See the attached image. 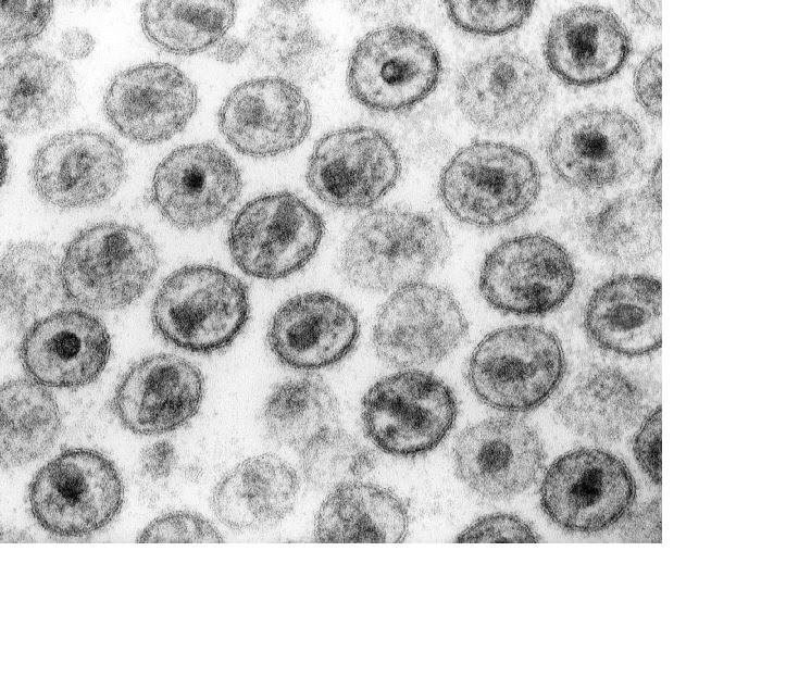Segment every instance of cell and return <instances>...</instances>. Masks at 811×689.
<instances>
[{"instance_id": "obj_1", "label": "cell", "mask_w": 811, "mask_h": 689, "mask_svg": "<svg viewBox=\"0 0 811 689\" xmlns=\"http://www.w3.org/2000/svg\"><path fill=\"white\" fill-rule=\"evenodd\" d=\"M450 253L442 222L432 214L380 208L363 215L342 246L340 271L352 286L397 290L420 283Z\"/></svg>"}, {"instance_id": "obj_2", "label": "cell", "mask_w": 811, "mask_h": 689, "mask_svg": "<svg viewBox=\"0 0 811 689\" xmlns=\"http://www.w3.org/2000/svg\"><path fill=\"white\" fill-rule=\"evenodd\" d=\"M250 314L237 276L213 265H187L161 284L151 306L155 331L169 343L210 354L233 343Z\"/></svg>"}, {"instance_id": "obj_3", "label": "cell", "mask_w": 811, "mask_h": 689, "mask_svg": "<svg viewBox=\"0 0 811 689\" xmlns=\"http://www.w3.org/2000/svg\"><path fill=\"white\" fill-rule=\"evenodd\" d=\"M438 190L447 210L477 227L509 224L526 213L540 190V173L524 150L475 141L459 150L441 172Z\"/></svg>"}, {"instance_id": "obj_4", "label": "cell", "mask_w": 811, "mask_h": 689, "mask_svg": "<svg viewBox=\"0 0 811 689\" xmlns=\"http://www.w3.org/2000/svg\"><path fill=\"white\" fill-rule=\"evenodd\" d=\"M159 262L158 249L142 229L115 222L89 226L64 250L65 296L88 310L125 308L146 291Z\"/></svg>"}, {"instance_id": "obj_5", "label": "cell", "mask_w": 811, "mask_h": 689, "mask_svg": "<svg viewBox=\"0 0 811 689\" xmlns=\"http://www.w3.org/2000/svg\"><path fill=\"white\" fill-rule=\"evenodd\" d=\"M565 372L558 337L535 325L488 334L470 356L466 378L488 406L511 413L537 409L556 391Z\"/></svg>"}, {"instance_id": "obj_6", "label": "cell", "mask_w": 811, "mask_h": 689, "mask_svg": "<svg viewBox=\"0 0 811 689\" xmlns=\"http://www.w3.org/2000/svg\"><path fill=\"white\" fill-rule=\"evenodd\" d=\"M123 501L117 468L91 449L63 450L35 474L28 488L33 517L59 537H83L102 529Z\"/></svg>"}, {"instance_id": "obj_7", "label": "cell", "mask_w": 811, "mask_h": 689, "mask_svg": "<svg viewBox=\"0 0 811 689\" xmlns=\"http://www.w3.org/2000/svg\"><path fill=\"white\" fill-rule=\"evenodd\" d=\"M439 52L423 32L406 25L376 28L355 45L348 64L351 96L369 110H409L437 86Z\"/></svg>"}, {"instance_id": "obj_8", "label": "cell", "mask_w": 811, "mask_h": 689, "mask_svg": "<svg viewBox=\"0 0 811 689\" xmlns=\"http://www.w3.org/2000/svg\"><path fill=\"white\" fill-rule=\"evenodd\" d=\"M458 414L453 391L433 374L410 369L384 377L362 399V424L370 440L396 456L435 449Z\"/></svg>"}, {"instance_id": "obj_9", "label": "cell", "mask_w": 811, "mask_h": 689, "mask_svg": "<svg viewBox=\"0 0 811 689\" xmlns=\"http://www.w3.org/2000/svg\"><path fill=\"white\" fill-rule=\"evenodd\" d=\"M322 216L292 192L263 195L233 218L227 243L235 264L247 275L275 280L304 267L324 235Z\"/></svg>"}, {"instance_id": "obj_10", "label": "cell", "mask_w": 811, "mask_h": 689, "mask_svg": "<svg viewBox=\"0 0 811 689\" xmlns=\"http://www.w3.org/2000/svg\"><path fill=\"white\" fill-rule=\"evenodd\" d=\"M539 493L541 509L552 523L569 531L592 534L628 513L636 499V483L616 455L579 448L549 466Z\"/></svg>"}, {"instance_id": "obj_11", "label": "cell", "mask_w": 811, "mask_h": 689, "mask_svg": "<svg viewBox=\"0 0 811 689\" xmlns=\"http://www.w3.org/2000/svg\"><path fill=\"white\" fill-rule=\"evenodd\" d=\"M645 140L638 123L615 109H587L566 116L552 131L547 158L571 187L599 190L622 183L639 167Z\"/></svg>"}, {"instance_id": "obj_12", "label": "cell", "mask_w": 811, "mask_h": 689, "mask_svg": "<svg viewBox=\"0 0 811 689\" xmlns=\"http://www.w3.org/2000/svg\"><path fill=\"white\" fill-rule=\"evenodd\" d=\"M575 281L573 261L558 241L526 234L503 240L487 254L479 291L499 311L542 315L567 299Z\"/></svg>"}, {"instance_id": "obj_13", "label": "cell", "mask_w": 811, "mask_h": 689, "mask_svg": "<svg viewBox=\"0 0 811 689\" xmlns=\"http://www.w3.org/2000/svg\"><path fill=\"white\" fill-rule=\"evenodd\" d=\"M466 333V318L452 293L420 281L395 290L385 301L372 339L380 360L409 368L438 363Z\"/></svg>"}, {"instance_id": "obj_14", "label": "cell", "mask_w": 811, "mask_h": 689, "mask_svg": "<svg viewBox=\"0 0 811 689\" xmlns=\"http://www.w3.org/2000/svg\"><path fill=\"white\" fill-rule=\"evenodd\" d=\"M399 154L382 131L367 126L337 129L315 145L307 170L311 191L324 203L362 210L380 200L397 183Z\"/></svg>"}, {"instance_id": "obj_15", "label": "cell", "mask_w": 811, "mask_h": 689, "mask_svg": "<svg viewBox=\"0 0 811 689\" xmlns=\"http://www.w3.org/2000/svg\"><path fill=\"white\" fill-rule=\"evenodd\" d=\"M242 187L232 156L211 142L176 148L157 166L150 199L162 217L179 229H200L222 218Z\"/></svg>"}, {"instance_id": "obj_16", "label": "cell", "mask_w": 811, "mask_h": 689, "mask_svg": "<svg viewBox=\"0 0 811 689\" xmlns=\"http://www.w3.org/2000/svg\"><path fill=\"white\" fill-rule=\"evenodd\" d=\"M126 176L121 147L107 135L78 129L47 140L30 170L41 200L59 209H79L110 199Z\"/></svg>"}, {"instance_id": "obj_17", "label": "cell", "mask_w": 811, "mask_h": 689, "mask_svg": "<svg viewBox=\"0 0 811 689\" xmlns=\"http://www.w3.org/2000/svg\"><path fill=\"white\" fill-rule=\"evenodd\" d=\"M198 93L176 66L148 62L116 74L107 88L103 111L125 138L153 145L180 133L194 115Z\"/></svg>"}, {"instance_id": "obj_18", "label": "cell", "mask_w": 811, "mask_h": 689, "mask_svg": "<svg viewBox=\"0 0 811 689\" xmlns=\"http://www.w3.org/2000/svg\"><path fill=\"white\" fill-rule=\"evenodd\" d=\"M458 477L487 499L512 498L537 479L545 462L536 430L516 417H491L463 429L453 447Z\"/></svg>"}, {"instance_id": "obj_19", "label": "cell", "mask_w": 811, "mask_h": 689, "mask_svg": "<svg viewBox=\"0 0 811 689\" xmlns=\"http://www.w3.org/2000/svg\"><path fill=\"white\" fill-rule=\"evenodd\" d=\"M310 103L301 89L282 77L236 86L219 111L222 135L239 153L274 156L300 145L311 127Z\"/></svg>"}, {"instance_id": "obj_20", "label": "cell", "mask_w": 811, "mask_h": 689, "mask_svg": "<svg viewBox=\"0 0 811 689\" xmlns=\"http://www.w3.org/2000/svg\"><path fill=\"white\" fill-rule=\"evenodd\" d=\"M111 353L110 335L96 315L63 309L36 320L24 334L21 363L36 383L74 389L95 381Z\"/></svg>"}, {"instance_id": "obj_21", "label": "cell", "mask_w": 811, "mask_h": 689, "mask_svg": "<svg viewBox=\"0 0 811 689\" xmlns=\"http://www.w3.org/2000/svg\"><path fill=\"white\" fill-rule=\"evenodd\" d=\"M203 391V376L196 365L174 354H153L135 363L122 377L112 410L130 431L160 435L191 419Z\"/></svg>"}, {"instance_id": "obj_22", "label": "cell", "mask_w": 811, "mask_h": 689, "mask_svg": "<svg viewBox=\"0 0 811 689\" xmlns=\"http://www.w3.org/2000/svg\"><path fill=\"white\" fill-rule=\"evenodd\" d=\"M548 97V80L529 58L501 51L482 58L461 73L456 99L473 124L513 131L531 123Z\"/></svg>"}, {"instance_id": "obj_23", "label": "cell", "mask_w": 811, "mask_h": 689, "mask_svg": "<svg viewBox=\"0 0 811 689\" xmlns=\"http://www.w3.org/2000/svg\"><path fill=\"white\" fill-rule=\"evenodd\" d=\"M359 321L345 302L325 292L287 300L273 315L267 344L285 366L315 371L337 364L354 348Z\"/></svg>"}, {"instance_id": "obj_24", "label": "cell", "mask_w": 811, "mask_h": 689, "mask_svg": "<svg viewBox=\"0 0 811 689\" xmlns=\"http://www.w3.org/2000/svg\"><path fill=\"white\" fill-rule=\"evenodd\" d=\"M632 51L619 17L600 7H577L558 15L548 29L544 54L551 72L567 85L589 87L616 75Z\"/></svg>"}, {"instance_id": "obj_25", "label": "cell", "mask_w": 811, "mask_h": 689, "mask_svg": "<svg viewBox=\"0 0 811 689\" xmlns=\"http://www.w3.org/2000/svg\"><path fill=\"white\" fill-rule=\"evenodd\" d=\"M588 337L599 348L640 356L661 346V283L651 276H614L591 293L584 313Z\"/></svg>"}, {"instance_id": "obj_26", "label": "cell", "mask_w": 811, "mask_h": 689, "mask_svg": "<svg viewBox=\"0 0 811 689\" xmlns=\"http://www.w3.org/2000/svg\"><path fill=\"white\" fill-rule=\"evenodd\" d=\"M1 127L17 135L36 133L68 115L76 87L68 67L45 53L25 51L1 66Z\"/></svg>"}, {"instance_id": "obj_27", "label": "cell", "mask_w": 811, "mask_h": 689, "mask_svg": "<svg viewBox=\"0 0 811 689\" xmlns=\"http://www.w3.org/2000/svg\"><path fill=\"white\" fill-rule=\"evenodd\" d=\"M300 489L296 471L275 454L249 458L216 484L211 506L221 523L235 530L275 525L294 508Z\"/></svg>"}, {"instance_id": "obj_28", "label": "cell", "mask_w": 811, "mask_h": 689, "mask_svg": "<svg viewBox=\"0 0 811 689\" xmlns=\"http://www.w3.org/2000/svg\"><path fill=\"white\" fill-rule=\"evenodd\" d=\"M247 43L260 64L290 82L320 77L332 60L328 43L300 1L263 4L252 18Z\"/></svg>"}, {"instance_id": "obj_29", "label": "cell", "mask_w": 811, "mask_h": 689, "mask_svg": "<svg viewBox=\"0 0 811 689\" xmlns=\"http://www.w3.org/2000/svg\"><path fill=\"white\" fill-rule=\"evenodd\" d=\"M409 514L388 489L360 481L344 485L322 503L314 537L323 543H398L407 536Z\"/></svg>"}, {"instance_id": "obj_30", "label": "cell", "mask_w": 811, "mask_h": 689, "mask_svg": "<svg viewBox=\"0 0 811 689\" xmlns=\"http://www.w3.org/2000/svg\"><path fill=\"white\" fill-rule=\"evenodd\" d=\"M644 405L638 386L623 372L599 367L582 376L557 405L560 421L585 438L620 439L638 421Z\"/></svg>"}, {"instance_id": "obj_31", "label": "cell", "mask_w": 811, "mask_h": 689, "mask_svg": "<svg viewBox=\"0 0 811 689\" xmlns=\"http://www.w3.org/2000/svg\"><path fill=\"white\" fill-rule=\"evenodd\" d=\"M0 403L2 466L24 465L45 455L61 427L51 392L33 379L10 380L1 387Z\"/></svg>"}, {"instance_id": "obj_32", "label": "cell", "mask_w": 811, "mask_h": 689, "mask_svg": "<svg viewBox=\"0 0 811 689\" xmlns=\"http://www.w3.org/2000/svg\"><path fill=\"white\" fill-rule=\"evenodd\" d=\"M587 245L621 262L641 261L661 243V202L645 189L626 192L590 215L584 225Z\"/></svg>"}, {"instance_id": "obj_33", "label": "cell", "mask_w": 811, "mask_h": 689, "mask_svg": "<svg viewBox=\"0 0 811 689\" xmlns=\"http://www.w3.org/2000/svg\"><path fill=\"white\" fill-rule=\"evenodd\" d=\"M63 295L61 262L50 248L22 241L5 249L1 260V309L14 325L28 324L60 302Z\"/></svg>"}, {"instance_id": "obj_34", "label": "cell", "mask_w": 811, "mask_h": 689, "mask_svg": "<svg viewBox=\"0 0 811 689\" xmlns=\"http://www.w3.org/2000/svg\"><path fill=\"white\" fill-rule=\"evenodd\" d=\"M141 26L161 50L176 55L202 52L223 39L236 16L234 1H145Z\"/></svg>"}, {"instance_id": "obj_35", "label": "cell", "mask_w": 811, "mask_h": 689, "mask_svg": "<svg viewBox=\"0 0 811 689\" xmlns=\"http://www.w3.org/2000/svg\"><path fill=\"white\" fill-rule=\"evenodd\" d=\"M339 415L338 402L320 377L304 376L276 386L269 396L263 419L270 437L287 447L302 449L332 428Z\"/></svg>"}, {"instance_id": "obj_36", "label": "cell", "mask_w": 811, "mask_h": 689, "mask_svg": "<svg viewBox=\"0 0 811 689\" xmlns=\"http://www.w3.org/2000/svg\"><path fill=\"white\" fill-rule=\"evenodd\" d=\"M373 452L342 429L329 428L300 450L305 480L316 489L333 491L359 481L374 466Z\"/></svg>"}, {"instance_id": "obj_37", "label": "cell", "mask_w": 811, "mask_h": 689, "mask_svg": "<svg viewBox=\"0 0 811 689\" xmlns=\"http://www.w3.org/2000/svg\"><path fill=\"white\" fill-rule=\"evenodd\" d=\"M532 1H449L447 11L460 29L475 35H502L519 28L533 10Z\"/></svg>"}, {"instance_id": "obj_38", "label": "cell", "mask_w": 811, "mask_h": 689, "mask_svg": "<svg viewBox=\"0 0 811 689\" xmlns=\"http://www.w3.org/2000/svg\"><path fill=\"white\" fill-rule=\"evenodd\" d=\"M220 531L204 517L191 512H171L152 521L138 536L140 543H220Z\"/></svg>"}, {"instance_id": "obj_39", "label": "cell", "mask_w": 811, "mask_h": 689, "mask_svg": "<svg viewBox=\"0 0 811 689\" xmlns=\"http://www.w3.org/2000/svg\"><path fill=\"white\" fill-rule=\"evenodd\" d=\"M52 1H2L1 46L28 43L46 29L53 13Z\"/></svg>"}, {"instance_id": "obj_40", "label": "cell", "mask_w": 811, "mask_h": 689, "mask_svg": "<svg viewBox=\"0 0 811 689\" xmlns=\"http://www.w3.org/2000/svg\"><path fill=\"white\" fill-rule=\"evenodd\" d=\"M457 542H538L533 528L512 514L484 516L462 531Z\"/></svg>"}, {"instance_id": "obj_41", "label": "cell", "mask_w": 811, "mask_h": 689, "mask_svg": "<svg viewBox=\"0 0 811 689\" xmlns=\"http://www.w3.org/2000/svg\"><path fill=\"white\" fill-rule=\"evenodd\" d=\"M635 459L645 474L661 484V409L658 406L642 421L633 440Z\"/></svg>"}, {"instance_id": "obj_42", "label": "cell", "mask_w": 811, "mask_h": 689, "mask_svg": "<svg viewBox=\"0 0 811 689\" xmlns=\"http://www.w3.org/2000/svg\"><path fill=\"white\" fill-rule=\"evenodd\" d=\"M634 89L642 109L656 118L661 117V47L652 49L638 65Z\"/></svg>"}, {"instance_id": "obj_43", "label": "cell", "mask_w": 811, "mask_h": 689, "mask_svg": "<svg viewBox=\"0 0 811 689\" xmlns=\"http://www.w3.org/2000/svg\"><path fill=\"white\" fill-rule=\"evenodd\" d=\"M176 451L166 440L147 446L140 454V466L152 479H163L171 475L176 465Z\"/></svg>"}, {"instance_id": "obj_44", "label": "cell", "mask_w": 811, "mask_h": 689, "mask_svg": "<svg viewBox=\"0 0 811 689\" xmlns=\"http://www.w3.org/2000/svg\"><path fill=\"white\" fill-rule=\"evenodd\" d=\"M624 529L632 539L660 540L658 539L660 538V502L654 500L641 511L636 512L628 518Z\"/></svg>"}, {"instance_id": "obj_45", "label": "cell", "mask_w": 811, "mask_h": 689, "mask_svg": "<svg viewBox=\"0 0 811 689\" xmlns=\"http://www.w3.org/2000/svg\"><path fill=\"white\" fill-rule=\"evenodd\" d=\"M93 45V38L89 33L75 28L62 35L60 50L68 59H83L91 52Z\"/></svg>"}, {"instance_id": "obj_46", "label": "cell", "mask_w": 811, "mask_h": 689, "mask_svg": "<svg viewBox=\"0 0 811 689\" xmlns=\"http://www.w3.org/2000/svg\"><path fill=\"white\" fill-rule=\"evenodd\" d=\"M248 43L235 37H225L221 39L213 51V57L223 63H235L246 52Z\"/></svg>"}, {"instance_id": "obj_47", "label": "cell", "mask_w": 811, "mask_h": 689, "mask_svg": "<svg viewBox=\"0 0 811 689\" xmlns=\"http://www.w3.org/2000/svg\"><path fill=\"white\" fill-rule=\"evenodd\" d=\"M631 8L639 21L648 23V24H652V25H660L661 2L633 1L631 3Z\"/></svg>"}, {"instance_id": "obj_48", "label": "cell", "mask_w": 811, "mask_h": 689, "mask_svg": "<svg viewBox=\"0 0 811 689\" xmlns=\"http://www.w3.org/2000/svg\"><path fill=\"white\" fill-rule=\"evenodd\" d=\"M645 190L658 202H661V160L651 170Z\"/></svg>"}, {"instance_id": "obj_49", "label": "cell", "mask_w": 811, "mask_h": 689, "mask_svg": "<svg viewBox=\"0 0 811 689\" xmlns=\"http://www.w3.org/2000/svg\"><path fill=\"white\" fill-rule=\"evenodd\" d=\"M1 540L2 542H26V541H33L32 538H29L28 535H25L22 531L17 530H5L1 534Z\"/></svg>"}]
</instances>
